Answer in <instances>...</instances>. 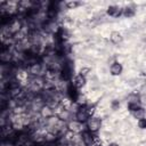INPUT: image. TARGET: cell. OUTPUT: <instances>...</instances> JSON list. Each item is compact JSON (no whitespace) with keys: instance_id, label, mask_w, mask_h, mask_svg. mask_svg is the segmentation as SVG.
Listing matches in <instances>:
<instances>
[{"instance_id":"cell-7","label":"cell","mask_w":146,"mask_h":146,"mask_svg":"<svg viewBox=\"0 0 146 146\" xmlns=\"http://www.w3.org/2000/svg\"><path fill=\"white\" fill-rule=\"evenodd\" d=\"M106 14L111 17H114V18H117L122 15V8L120 6H116V5H111L107 7L106 9Z\"/></svg>"},{"instance_id":"cell-3","label":"cell","mask_w":146,"mask_h":146,"mask_svg":"<svg viewBox=\"0 0 146 146\" xmlns=\"http://www.w3.org/2000/svg\"><path fill=\"white\" fill-rule=\"evenodd\" d=\"M84 123H81L76 120H71L67 122L66 124V128L68 131L73 132V133H82L84 131Z\"/></svg>"},{"instance_id":"cell-22","label":"cell","mask_w":146,"mask_h":146,"mask_svg":"<svg viewBox=\"0 0 146 146\" xmlns=\"http://www.w3.org/2000/svg\"><path fill=\"white\" fill-rule=\"evenodd\" d=\"M89 73H90V68H89V67H81L80 71H79V74H81V75H83V76H86V75L89 74Z\"/></svg>"},{"instance_id":"cell-15","label":"cell","mask_w":146,"mask_h":146,"mask_svg":"<svg viewBox=\"0 0 146 146\" xmlns=\"http://www.w3.org/2000/svg\"><path fill=\"white\" fill-rule=\"evenodd\" d=\"M135 14H136V11H135V9H133L132 7H128V6H127V7L122 8V15H123L124 17H127V18L133 17Z\"/></svg>"},{"instance_id":"cell-20","label":"cell","mask_w":146,"mask_h":146,"mask_svg":"<svg viewBox=\"0 0 146 146\" xmlns=\"http://www.w3.org/2000/svg\"><path fill=\"white\" fill-rule=\"evenodd\" d=\"M137 125H138V128H139V129L145 130V129H146V117H143V119L138 120Z\"/></svg>"},{"instance_id":"cell-12","label":"cell","mask_w":146,"mask_h":146,"mask_svg":"<svg viewBox=\"0 0 146 146\" xmlns=\"http://www.w3.org/2000/svg\"><path fill=\"white\" fill-rule=\"evenodd\" d=\"M16 79L22 84H27L29 83V72L25 70H19L16 74Z\"/></svg>"},{"instance_id":"cell-10","label":"cell","mask_w":146,"mask_h":146,"mask_svg":"<svg viewBox=\"0 0 146 146\" xmlns=\"http://www.w3.org/2000/svg\"><path fill=\"white\" fill-rule=\"evenodd\" d=\"M122 71H123V66H122V64L119 63V62H113V63L111 64V66H110V73H111L113 76L120 75V74L122 73Z\"/></svg>"},{"instance_id":"cell-21","label":"cell","mask_w":146,"mask_h":146,"mask_svg":"<svg viewBox=\"0 0 146 146\" xmlns=\"http://www.w3.org/2000/svg\"><path fill=\"white\" fill-rule=\"evenodd\" d=\"M138 102H139V104H140L141 106L146 107V94L140 95V96L138 97Z\"/></svg>"},{"instance_id":"cell-16","label":"cell","mask_w":146,"mask_h":146,"mask_svg":"<svg viewBox=\"0 0 146 146\" xmlns=\"http://www.w3.org/2000/svg\"><path fill=\"white\" fill-rule=\"evenodd\" d=\"M131 114H132V116H133L135 119H137V120H140V119L145 117V115H146V110H145V108L141 106L140 108H138L137 111L132 112Z\"/></svg>"},{"instance_id":"cell-19","label":"cell","mask_w":146,"mask_h":146,"mask_svg":"<svg viewBox=\"0 0 146 146\" xmlns=\"http://www.w3.org/2000/svg\"><path fill=\"white\" fill-rule=\"evenodd\" d=\"M81 5V2L80 1H67L66 3H65V6H66V8L67 9H75L76 7H79Z\"/></svg>"},{"instance_id":"cell-11","label":"cell","mask_w":146,"mask_h":146,"mask_svg":"<svg viewBox=\"0 0 146 146\" xmlns=\"http://www.w3.org/2000/svg\"><path fill=\"white\" fill-rule=\"evenodd\" d=\"M27 72L29 74H32V75H39L41 72H42V65L39 64V63H32L30 64L29 68H27Z\"/></svg>"},{"instance_id":"cell-8","label":"cell","mask_w":146,"mask_h":146,"mask_svg":"<svg viewBox=\"0 0 146 146\" xmlns=\"http://www.w3.org/2000/svg\"><path fill=\"white\" fill-rule=\"evenodd\" d=\"M87 82L86 76L81 75V74H76L73 79H72V87H74L75 89H81L82 87H84Z\"/></svg>"},{"instance_id":"cell-4","label":"cell","mask_w":146,"mask_h":146,"mask_svg":"<svg viewBox=\"0 0 146 146\" xmlns=\"http://www.w3.org/2000/svg\"><path fill=\"white\" fill-rule=\"evenodd\" d=\"M46 82H43V80H41V79H32L29 83H27V88H29V90L30 91H33V92H36V91H39V90H41L42 88H44V84Z\"/></svg>"},{"instance_id":"cell-18","label":"cell","mask_w":146,"mask_h":146,"mask_svg":"<svg viewBox=\"0 0 146 146\" xmlns=\"http://www.w3.org/2000/svg\"><path fill=\"white\" fill-rule=\"evenodd\" d=\"M140 107H141V105L139 104V102H129V103H128V111H129L130 113L137 111V110L140 108Z\"/></svg>"},{"instance_id":"cell-13","label":"cell","mask_w":146,"mask_h":146,"mask_svg":"<svg viewBox=\"0 0 146 146\" xmlns=\"http://www.w3.org/2000/svg\"><path fill=\"white\" fill-rule=\"evenodd\" d=\"M73 102H74V100H73L71 97H62V98H60V100H59V105H60L64 110L70 111V110L72 108Z\"/></svg>"},{"instance_id":"cell-9","label":"cell","mask_w":146,"mask_h":146,"mask_svg":"<svg viewBox=\"0 0 146 146\" xmlns=\"http://www.w3.org/2000/svg\"><path fill=\"white\" fill-rule=\"evenodd\" d=\"M94 135L92 132L86 130L81 133V138H82V141L86 146H94Z\"/></svg>"},{"instance_id":"cell-5","label":"cell","mask_w":146,"mask_h":146,"mask_svg":"<svg viewBox=\"0 0 146 146\" xmlns=\"http://www.w3.org/2000/svg\"><path fill=\"white\" fill-rule=\"evenodd\" d=\"M22 27H23V25H22V22L21 21H18V19H13L10 23H9V25H8V31L13 34V35H16V34H18L21 31H22Z\"/></svg>"},{"instance_id":"cell-14","label":"cell","mask_w":146,"mask_h":146,"mask_svg":"<svg viewBox=\"0 0 146 146\" xmlns=\"http://www.w3.org/2000/svg\"><path fill=\"white\" fill-rule=\"evenodd\" d=\"M110 40H111L112 43H114V44H119V43L122 42L123 36H122V34H121L119 31H112L111 34H110Z\"/></svg>"},{"instance_id":"cell-6","label":"cell","mask_w":146,"mask_h":146,"mask_svg":"<svg viewBox=\"0 0 146 146\" xmlns=\"http://www.w3.org/2000/svg\"><path fill=\"white\" fill-rule=\"evenodd\" d=\"M39 114H40V116L42 119H46L47 120V119H49V117H51V116L55 115V110L50 105H43L39 110Z\"/></svg>"},{"instance_id":"cell-1","label":"cell","mask_w":146,"mask_h":146,"mask_svg":"<svg viewBox=\"0 0 146 146\" xmlns=\"http://www.w3.org/2000/svg\"><path fill=\"white\" fill-rule=\"evenodd\" d=\"M102 128V120L97 116H90L89 120L87 121V130L92 132V133H97Z\"/></svg>"},{"instance_id":"cell-23","label":"cell","mask_w":146,"mask_h":146,"mask_svg":"<svg viewBox=\"0 0 146 146\" xmlns=\"http://www.w3.org/2000/svg\"><path fill=\"white\" fill-rule=\"evenodd\" d=\"M111 106H112L113 110H117V108L120 107V102H119V100H113V102L111 103Z\"/></svg>"},{"instance_id":"cell-24","label":"cell","mask_w":146,"mask_h":146,"mask_svg":"<svg viewBox=\"0 0 146 146\" xmlns=\"http://www.w3.org/2000/svg\"><path fill=\"white\" fill-rule=\"evenodd\" d=\"M108 146H119V144H116V143H110Z\"/></svg>"},{"instance_id":"cell-2","label":"cell","mask_w":146,"mask_h":146,"mask_svg":"<svg viewBox=\"0 0 146 146\" xmlns=\"http://www.w3.org/2000/svg\"><path fill=\"white\" fill-rule=\"evenodd\" d=\"M90 114L88 111V106H79V108L75 112V120L81 122V123H87V121L89 120Z\"/></svg>"},{"instance_id":"cell-17","label":"cell","mask_w":146,"mask_h":146,"mask_svg":"<svg viewBox=\"0 0 146 146\" xmlns=\"http://www.w3.org/2000/svg\"><path fill=\"white\" fill-rule=\"evenodd\" d=\"M87 97H86V95H83V94H79L78 96H76V98H75V103L79 105V106H86L87 105Z\"/></svg>"}]
</instances>
